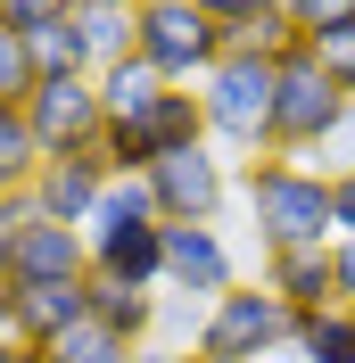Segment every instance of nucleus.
<instances>
[{
  "label": "nucleus",
  "instance_id": "423d86ee",
  "mask_svg": "<svg viewBox=\"0 0 355 363\" xmlns=\"http://www.w3.org/2000/svg\"><path fill=\"white\" fill-rule=\"evenodd\" d=\"M133 50L149 58L174 91H199L207 74L223 67V25L207 17L199 0H141V33Z\"/></svg>",
  "mask_w": 355,
  "mask_h": 363
},
{
  "label": "nucleus",
  "instance_id": "f3484780",
  "mask_svg": "<svg viewBox=\"0 0 355 363\" xmlns=\"http://www.w3.org/2000/svg\"><path fill=\"white\" fill-rule=\"evenodd\" d=\"M75 33H83L91 67H116V58H133L141 9H116V0H83V9H75Z\"/></svg>",
  "mask_w": 355,
  "mask_h": 363
},
{
  "label": "nucleus",
  "instance_id": "2eb2a0df",
  "mask_svg": "<svg viewBox=\"0 0 355 363\" xmlns=\"http://www.w3.org/2000/svg\"><path fill=\"white\" fill-rule=\"evenodd\" d=\"M165 74L149 67V58H116V67H99V108H108V124H141V116H157V99H165Z\"/></svg>",
  "mask_w": 355,
  "mask_h": 363
},
{
  "label": "nucleus",
  "instance_id": "a878e982",
  "mask_svg": "<svg viewBox=\"0 0 355 363\" xmlns=\"http://www.w3.org/2000/svg\"><path fill=\"white\" fill-rule=\"evenodd\" d=\"M314 174H355V108H347V124H339V140L322 149V165Z\"/></svg>",
  "mask_w": 355,
  "mask_h": 363
},
{
  "label": "nucleus",
  "instance_id": "5701e85b",
  "mask_svg": "<svg viewBox=\"0 0 355 363\" xmlns=\"http://www.w3.org/2000/svg\"><path fill=\"white\" fill-rule=\"evenodd\" d=\"M306 58H314V67H322V74H331V83L355 99V25H339V33H314Z\"/></svg>",
  "mask_w": 355,
  "mask_h": 363
},
{
  "label": "nucleus",
  "instance_id": "393cba45",
  "mask_svg": "<svg viewBox=\"0 0 355 363\" xmlns=\"http://www.w3.org/2000/svg\"><path fill=\"white\" fill-rule=\"evenodd\" d=\"M289 17H297V33H339V25H355V0H281Z\"/></svg>",
  "mask_w": 355,
  "mask_h": 363
},
{
  "label": "nucleus",
  "instance_id": "473e14b6",
  "mask_svg": "<svg viewBox=\"0 0 355 363\" xmlns=\"http://www.w3.org/2000/svg\"><path fill=\"white\" fill-rule=\"evenodd\" d=\"M347 314H355V306H347Z\"/></svg>",
  "mask_w": 355,
  "mask_h": 363
},
{
  "label": "nucleus",
  "instance_id": "9b49d317",
  "mask_svg": "<svg viewBox=\"0 0 355 363\" xmlns=\"http://www.w3.org/2000/svg\"><path fill=\"white\" fill-rule=\"evenodd\" d=\"M9 281H91V248L75 223H50V215H25L17 248H9Z\"/></svg>",
  "mask_w": 355,
  "mask_h": 363
},
{
  "label": "nucleus",
  "instance_id": "1a4fd4ad",
  "mask_svg": "<svg viewBox=\"0 0 355 363\" xmlns=\"http://www.w3.org/2000/svg\"><path fill=\"white\" fill-rule=\"evenodd\" d=\"M223 289H240V264L223 248V231L215 223H165V297L215 306Z\"/></svg>",
  "mask_w": 355,
  "mask_h": 363
},
{
  "label": "nucleus",
  "instance_id": "bb28decb",
  "mask_svg": "<svg viewBox=\"0 0 355 363\" xmlns=\"http://www.w3.org/2000/svg\"><path fill=\"white\" fill-rule=\"evenodd\" d=\"M331 223L339 240H355V174H331Z\"/></svg>",
  "mask_w": 355,
  "mask_h": 363
},
{
  "label": "nucleus",
  "instance_id": "2f4dec72",
  "mask_svg": "<svg viewBox=\"0 0 355 363\" xmlns=\"http://www.w3.org/2000/svg\"><path fill=\"white\" fill-rule=\"evenodd\" d=\"M116 9H141V0H116Z\"/></svg>",
  "mask_w": 355,
  "mask_h": 363
},
{
  "label": "nucleus",
  "instance_id": "4be33fe9",
  "mask_svg": "<svg viewBox=\"0 0 355 363\" xmlns=\"http://www.w3.org/2000/svg\"><path fill=\"white\" fill-rule=\"evenodd\" d=\"M33 67H42V83H50V74H99L91 50H83V33H75V17L50 25V33H33Z\"/></svg>",
  "mask_w": 355,
  "mask_h": 363
},
{
  "label": "nucleus",
  "instance_id": "b1692460",
  "mask_svg": "<svg viewBox=\"0 0 355 363\" xmlns=\"http://www.w3.org/2000/svg\"><path fill=\"white\" fill-rule=\"evenodd\" d=\"M75 9H83V0H0V25H17L25 42H33V33H50V25H67Z\"/></svg>",
  "mask_w": 355,
  "mask_h": 363
},
{
  "label": "nucleus",
  "instance_id": "20e7f679",
  "mask_svg": "<svg viewBox=\"0 0 355 363\" xmlns=\"http://www.w3.org/2000/svg\"><path fill=\"white\" fill-rule=\"evenodd\" d=\"M289 339H297V314H289L281 297L256 281V289H223L215 306H199V355L207 363H281L289 355Z\"/></svg>",
  "mask_w": 355,
  "mask_h": 363
},
{
  "label": "nucleus",
  "instance_id": "a211bd4d",
  "mask_svg": "<svg viewBox=\"0 0 355 363\" xmlns=\"http://www.w3.org/2000/svg\"><path fill=\"white\" fill-rule=\"evenodd\" d=\"M297 363H355V314L331 306V314H297V339H289Z\"/></svg>",
  "mask_w": 355,
  "mask_h": 363
},
{
  "label": "nucleus",
  "instance_id": "ddd939ff",
  "mask_svg": "<svg viewBox=\"0 0 355 363\" xmlns=\"http://www.w3.org/2000/svg\"><path fill=\"white\" fill-rule=\"evenodd\" d=\"M265 289L289 314H331L339 306V264H331V248H281V256H265Z\"/></svg>",
  "mask_w": 355,
  "mask_h": 363
},
{
  "label": "nucleus",
  "instance_id": "f03ea898",
  "mask_svg": "<svg viewBox=\"0 0 355 363\" xmlns=\"http://www.w3.org/2000/svg\"><path fill=\"white\" fill-rule=\"evenodd\" d=\"M83 248L99 281H133V289H165V223L149 206V182H108L99 215L83 223Z\"/></svg>",
  "mask_w": 355,
  "mask_h": 363
},
{
  "label": "nucleus",
  "instance_id": "cd10ccee",
  "mask_svg": "<svg viewBox=\"0 0 355 363\" xmlns=\"http://www.w3.org/2000/svg\"><path fill=\"white\" fill-rule=\"evenodd\" d=\"M215 25H248V17H265V9H281V0H199Z\"/></svg>",
  "mask_w": 355,
  "mask_h": 363
},
{
  "label": "nucleus",
  "instance_id": "f257e3e1",
  "mask_svg": "<svg viewBox=\"0 0 355 363\" xmlns=\"http://www.w3.org/2000/svg\"><path fill=\"white\" fill-rule=\"evenodd\" d=\"M231 190L248 199V223H256V248L281 256V248H331L339 223H331V174H314L297 157H248L231 165Z\"/></svg>",
  "mask_w": 355,
  "mask_h": 363
},
{
  "label": "nucleus",
  "instance_id": "6ab92c4d",
  "mask_svg": "<svg viewBox=\"0 0 355 363\" xmlns=\"http://www.w3.org/2000/svg\"><path fill=\"white\" fill-rule=\"evenodd\" d=\"M149 133H157V157H174V149H207V108H199V91H165L149 116Z\"/></svg>",
  "mask_w": 355,
  "mask_h": 363
},
{
  "label": "nucleus",
  "instance_id": "aec40b11",
  "mask_svg": "<svg viewBox=\"0 0 355 363\" xmlns=\"http://www.w3.org/2000/svg\"><path fill=\"white\" fill-rule=\"evenodd\" d=\"M42 355H50V363H133V347H124L116 330H99V322L83 314V322L67 330V339H50Z\"/></svg>",
  "mask_w": 355,
  "mask_h": 363
},
{
  "label": "nucleus",
  "instance_id": "7c9ffc66",
  "mask_svg": "<svg viewBox=\"0 0 355 363\" xmlns=\"http://www.w3.org/2000/svg\"><path fill=\"white\" fill-rule=\"evenodd\" d=\"M0 363H50L42 347H25V339H0Z\"/></svg>",
  "mask_w": 355,
  "mask_h": 363
},
{
  "label": "nucleus",
  "instance_id": "39448f33",
  "mask_svg": "<svg viewBox=\"0 0 355 363\" xmlns=\"http://www.w3.org/2000/svg\"><path fill=\"white\" fill-rule=\"evenodd\" d=\"M347 108H355V99H347V91H339L322 67H314L306 50H297V58H281V99H273V157L322 165V149L339 140Z\"/></svg>",
  "mask_w": 355,
  "mask_h": 363
},
{
  "label": "nucleus",
  "instance_id": "9d476101",
  "mask_svg": "<svg viewBox=\"0 0 355 363\" xmlns=\"http://www.w3.org/2000/svg\"><path fill=\"white\" fill-rule=\"evenodd\" d=\"M108 157L99 149H83V157H50L42 182H33V215H50V223H75L83 231L91 215H99V199H108Z\"/></svg>",
  "mask_w": 355,
  "mask_h": 363
},
{
  "label": "nucleus",
  "instance_id": "c756f323",
  "mask_svg": "<svg viewBox=\"0 0 355 363\" xmlns=\"http://www.w3.org/2000/svg\"><path fill=\"white\" fill-rule=\"evenodd\" d=\"M331 264H339V306H355V240H331Z\"/></svg>",
  "mask_w": 355,
  "mask_h": 363
},
{
  "label": "nucleus",
  "instance_id": "412c9836",
  "mask_svg": "<svg viewBox=\"0 0 355 363\" xmlns=\"http://www.w3.org/2000/svg\"><path fill=\"white\" fill-rule=\"evenodd\" d=\"M33 83H42L33 42H25L17 25H0V108H25V99H33Z\"/></svg>",
  "mask_w": 355,
  "mask_h": 363
},
{
  "label": "nucleus",
  "instance_id": "c85d7f7f",
  "mask_svg": "<svg viewBox=\"0 0 355 363\" xmlns=\"http://www.w3.org/2000/svg\"><path fill=\"white\" fill-rule=\"evenodd\" d=\"M133 363H207L199 347H174V339H149V347H133Z\"/></svg>",
  "mask_w": 355,
  "mask_h": 363
},
{
  "label": "nucleus",
  "instance_id": "f8f14e48",
  "mask_svg": "<svg viewBox=\"0 0 355 363\" xmlns=\"http://www.w3.org/2000/svg\"><path fill=\"white\" fill-rule=\"evenodd\" d=\"M83 314H91L83 281H17V289H9V339H25V347L67 339Z\"/></svg>",
  "mask_w": 355,
  "mask_h": 363
},
{
  "label": "nucleus",
  "instance_id": "dca6fc26",
  "mask_svg": "<svg viewBox=\"0 0 355 363\" xmlns=\"http://www.w3.org/2000/svg\"><path fill=\"white\" fill-rule=\"evenodd\" d=\"M42 140L25 124V108H0V199H33V182H42Z\"/></svg>",
  "mask_w": 355,
  "mask_h": 363
},
{
  "label": "nucleus",
  "instance_id": "6e6552de",
  "mask_svg": "<svg viewBox=\"0 0 355 363\" xmlns=\"http://www.w3.org/2000/svg\"><path fill=\"white\" fill-rule=\"evenodd\" d=\"M25 124H33V140H42V157H83V149H99V133H108L99 74H50V83H33Z\"/></svg>",
  "mask_w": 355,
  "mask_h": 363
},
{
  "label": "nucleus",
  "instance_id": "0eeeda50",
  "mask_svg": "<svg viewBox=\"0 0 355 363\" xmlns=\"http://www.w3.org/2000/svg\"><path fill=\"white\" fill-rule=\"evenodd\" d=\"M141 182H149L157 223H223V206H231V157H223L215 140H207V149L157 157Z\"/></svg>",
  "mask_w": 355,
  "mask_h": 363
},
{
  "label": "nucleus",
  "instance_id": "4468645a",
  "mask_svg": "<svg viewBox=\"0 0 355 363\" xmlns=\"http://www.w3.org/2000/svg\"><path fill=\"white\" fill-rule=\"evenodd\" d=\"M83 306H91V322L116 330L124 347H149L157 339V314H165V289H133V281H99V272H91Z\"/></svg>",
  "mask_w": 355,
  "mask_h": 363
},
{
  "label": "nucleus",
  "instance_id": "7ed1b4c3",
  "mask_svg": "<svg viewBox=\"0 0 355 363\" xmlns=\"http://www.w3.org/2000/svg\"><path fill=\"white\" fill-rule=\"evenodd\" d=\"M273 99H281V67L273 58H240L223 50V67L199 83V108H207V140L223 157H273Z\"/></svg>",
  "mask_w": 355,
  "mask_h": 363
}]
</instances>
